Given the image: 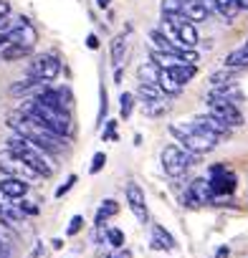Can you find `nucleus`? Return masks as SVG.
<instances>
[{
	"mask_svg": "<svg viewBox=\"0 0 248 258\" xmlns=\"http://www.w3.org/2000/svg\"><path fill=\"white\" fill-rule=\"evenodd\" d=\"M8 126L13 129L16 135H23V137H28L31 142L41 145L46 152H61V150L66 147V137L56 135L53 129H48V126H46L43 121H38L36 116H26V114L16 111V114L8 116Z\"/></svg>",
	"mask_w": 248,
	"mask_h": 258,
	"instance_id": "1",
	"label": "nucleus"
},
{
	"mask_svg": "<svg viewBox=\"0 0 248 258\" xmlns=\"http://www.w3.org/2000/svg\"><path fill=\"white\" fill-rule=\"evenodd\" d=\"M21 114L36 116L38 121H43L48 129H53V132L61 135V137H69L71 129H74L71 116H69L66 109H56V106H51V104H46V101H41V99H36V96L28 99V101L21 106Z\"/></svg>",
	"mask_w": 248,
	"mask_h": 258,
	"instance_id": "2",
	"label": "nucleus"
},
{
	"mask_svg": "<svg viewBox=\"0 0 248 258\" xmlns=\"http://www.w3.org/2000/svg\"><path fill=\"white\" fill-rule=\"evenodd\" d=\"M8 150H13L21 160H26L41 177H51V175L56 172V165L51 162L48 152H46L41 145H36V142H31L28 137H23V135L11 137V140H8Z\"/></svg>",
	"mask_w": 248,
	"mask_h": 258,
	"instance_id": "3",
	"label": "nucleus"
},
{
	"mask_svg": "<svg viewBox=\"0 0 248 258\" xmlns=\"http://www.w3.org/2000/svg\"><path fill=\"white\" fill-rule=\"evenodd\" d=\"M170 135L177 142H182V147L188 152H193V155H208L218 145V137H213L210 132H205V129H200L193 121H188V124H170Z\"/></svg>",
	"mask_w": 248,
	"mask_h": 258,
	"instance_id": "4",
	"label": "nucleus"
},
{
	"mask_svg": "<svg viewBox=\"0 0 248 258\" xmlns=\"http://www.w3.org/2000/svg\"><path fill=\"white\" fill-rule=\"evenodd\" d=\"M195 157H198V155H193V152H188V150H182V147H177V145H167V147L162 150V155H160L162 170H165L170 177L185 175V172L195 165Z\"/></svg>",
	"mask_w": 248,
	"mask_h": 258,
	"instance_id": "5",
	"label": "nucleus"
},
{
	"mask_svg": "<svg viewBox=\"0 0 248 258\" xmlns=\"http://www.w3.org/2000/svg\"><path fill=\"white\" fill-rule=\"evenodd\" d=\"M0 172L3 175H13V177H23V180H36L41 177L26 160H21L13 150H3L0 152Z\"/></svg>",
	"mask_w": 248,
	"mask_h": 258,
	"instance_id": "6",
	"label": "nucleus"
},
{
	"mask_svg": "<svg viewBox=\"0 0 248 258\" xmlns=\"http://www.w3.org/2000/svg\"><path fill=\"white\" fill-rule=\"evenodd\" d=\"M208 111H210L213 116H218L223 124H228L230 129L243 124V114H240L238 104H230V101H225V99H213V96H208Z\"/></svg>",
	"mask_w": 248,
	"mask_h": 258,
	"instance_id": "7",
	"label": "nucleus"
},
{
	"mask_svg": "<svg viewBox=\"0 0 248 258\" xmlns=\"http://www.w3.org/2000/svg\"><path fill=\"white\" fill-rule=\"evenodd\" d=\"M58 74H61V61L53 53H43L36 61H31V66H28V76H33L38 81H46V84L53 81Z\"/></svg>",
	"mask_w": 248,
	"mask_h": 258,
	"instance_id": "8",
	"label": "nucleus"
},
{
	"mask_svg": "<svg viewBox=\"0 0 248 258\" xmlns=\"http://www.w3.org/2000/svg\"><path fill=\"white\" fill-rule=\"evenodd\" d=\"M185 200H188L185 205H190V208L213 205V203H215V192H213V187H210V180H205V177L193 180L190 187H188V192H185Z\"/></svg>",
	"mask_w": 248,
	"mask_h": 258,
	"instance_id": "9",
	"label": "nucleus"
},
{
	"mask_svg": "<svg viewBox=\"0 0 248 258\" xmlns=\"http://www.w3.org/2000/svg\"><path fill=\"white\" fill-rule=\"evenodd\" d=\"M127 203H130V210L135 213V218L147 225L150 223V210H147V200H145V190L137 185V182H127Z\"/></svg>",
	"mask_w": 248,
	"mask_h": 258,
	"instance_id": "10",
	"label": "nucleus"
},
{
	"mask_svg": "<svg viewBox=\"0 0 248 258\" xmlns=\"http://www.w3.org/2000/svg\"><path fill=\"white\" fill-rule=\"evenodd\" d=\"M208 180H210V187H213L215 198L218 195H233V190H235V175L228 172L223 165L210 167V177Z\"/></svg>",
	"mask_w": 248,
	"mask_h": 258,
	"instance_id": "11",
	"label": "nucleus"
},
{
	"mask_svg": "<svg viewBox=\"0 0 248 258\" xmlns=\"http://www.w3.org/2000/svg\"><path fill=\"white\" fill-rule=\"evenodd\" d=\"M193 124H198L200 129H205V132H210V135L218 137V140H223V137L230 135V126L223 124V121H220L218 116H213V114H200V116L193 119Z\"/></svg>",
	"mask_w": 248,
	"mask_h": 258,
	"instance_id": "12",
	"label": "nucleus"
},
{
	"mask_svg": "<svg viewBox=\"0 0 248 258\" xmlns=\"http://www.w3.org/2000/svg\"><path fill=\"white\" fill-rule=\"evenodd\" d=\"M167 26V23H165ZM172 33H175V38H177V43L182 46V48H195L198 46V31H195V23H190V21H182V23H177V26H167Z\"/></svg>",
	"mask_w": 248,
	"mask_h": 258,
	"instance_id": "13",
	"label": "nucleus"
},
{
	"mask_svg": "<svg viewBox=\"0 0 248 258\" xmlns=\"http://www.w3.org/2000/svg\"><path fill=\"white\" fill-rule=\"evenodd\" d=\"M0 192H3L8 200H21V198L28 195V180L8 175L3 182H0Z\"/></svg>",
	"mask_w": 248,
	"mask_h": 258,
	"instance_id": "14",
	"label": "nucleus"
},
{
	"mask_svg": "<svg viewBox=\"0 0 248 258\" xmlns=\"http://www.w3.org/2000/svg\"><path fill=\"white\" fill-rule=\"evenodd\" d=\"M182 13L190 23H200V21H208L210 8L205 0H182Z\"/></svg>",
	"mask_w": 248,
	"mask_h": 258,
	"instance_id": "15",
	"label": "nucleus"
},
{
	"mask_svg": "<svg viewBox=\"0 0 248 258\" xmlns=\"http://www.w3.org/2000/svg\"><path fill=\"white\" fill-rule=\"evenodd\" d=\"M167 74L177 81V84H190L193 79H195V74H198V69H195V63H172V66H167Z\"/></svg>",
	"mask_w": 248,
	"mask_h": 258,
	"instance_id": "16",
	"label": "nucleus"
},
{
	"mask_svg": "<svg viewBox=\"0 0 248 258\" xmlns=\"http://www.w3.org/2000/svg\"><path fill=\"white\" fill-rule=\"evenodd\" d=\"M43 89H46V81H38V79H33V76H26V79H21L18 84L11 86V94H13V96H21V94H41Z\"/></svg>",
	"mask_w": 248,
	"mask_h": 258,
	"instance_id": "17",
	"label": "nucleus"
},
{
	"mask_svg": "<svg viewBox=\"0 0 248 258\" xmlns=\"http://www.w3.org/2000/svg\"><path fill=\"white\" fill-rule=\"evenodd\" d=\"M150 245L155 250H172L175 248V238L162 228V225H152V238H150Z\"/></svg>",
	"mask_w": 248,
	"mask_h": 258,
	"instance_id": "18",
	"label": "nucleus"
},
{
	"mask_svg": "<svg viewBox=\"0 0 248 258\" xmlns=\"http://www.w3.org/2000/svg\"><path fill=\"white\" fill-rule=\"evenodd\" d=\"M208 96H213V99H225V101H230V104H240V101H243V94H240V89H238L235 84L213 86V91H210Z\"/></svg>",
	"mask_w": 248,
	"mask_h": 258,
	"instance_id": "19",
	"label": "nucleus"
},
{
	"mask_svg": "<svg viewBox=\"0 0 248 258\" xmlns=\"http://www.w3.org/2000/svg\"><path fill=\"white\" fill-rule=\"evenodd\" d=\"M33 46H23V43H8L0 48V58L3 61H18V58H26L31 53Z\"/></svg>",
	"mask_w": 248,
	"mask_h": 258,
	"instance_id": "20",
	"label": "nucleus"
},
{
	"mask_svg": "<svg viewBox=\"0 0 248 258\" xmlns=\"http://www.w3.org/2000/svg\"><path fill=\"white\" fill-rule=\"evenodd\" d=\"M157 86L167 94V96H177L180 91H182V84H177L170 74H167V69H160V76H157Z\"/></svg>",
	"mask_w": 248,
	"mask_h": 258,
	"instance_id": "21",
	"label": "nucleus"
},
{
	"mask_svg": "<svg viewBox=\"0 0 248 258\" xmlns=\"http://www.w3.org/2000/svg\"><path fill=\"white\" fill-rule=\"evenodd\" d=\"M137 94H140L142 104H150V101H157V99H165V96H167V94H165L157 84H145V81H140Z\"/></svg>",
	"mask_w": 248,
	"mask_h": 258,
	"instance_id": "22",
	"label": "nucleus"
},
{
	"mask_svg": "<svg viewBox=\"0 0 248 258\" xmlns=\"http://www.w3.org/2000/svg\"><path fill=\"white\" fill-rule=\"evenodd\" d=\"M124 53H127V38H124V33H119V36H114V41H111V63H114V66H121Z\"/></svg>",
	"mask_w": 248,
	"mask_h": 258,
	"instance_id": "23",
	"label": "nucleus"
},
{
	"mask_svg": "<svg viewBox=\"0 0 248 258\" xmlns=\"http://www.w3.org/2000/svg\"><path fill=\"white\" fill-rule=\"evenodd\" d=\"M215 11L225 18V23H233V21H235V16L240 13V11H238V6L233 3V0H215Z\"/></svg>",
	"mask_w": 248,
	"mask_h": 258,
	"instance_id": "24",
	"label": "nucleus"
},
{
	"mask_svg": "<svg viewBox=\"0 0 248 258\" xmlns=\"http://www.w3.org/2000/svg\"><path fill=\"white\" fill-rule=\"evenodd\" d=\"M225 66H233V69H248V48H238V51H230L225 56Z\"/></svg>",
	"mask_w": 248,
	"mask_h": 258,
	"instance_id": "25",
	"label": "nucleus"
},
{
	"mask_svg": "<svg viewBox=\"0 0 248 258\" xmlns=\"http://www.w3.org/2000/svg\"><path fill=\"white\" fill-rule=\"evenodd\" d=\"M142 111L147 114V116H162V114H167L170 111V101L167 99H157V101H150V104H142Z\"/></svg>",
	"mask_w": 248,
	"mask_h": 258,
	"instance_id": "26",
	"label": "nucleus"
},
{
	"mask_svg": "<svg viewBox=\"0 0 248 258\" xmlns=\"http://www.w3.org/2000/svg\"><path fill=\"white\" fill-rule=\"evenodd\" d=\"M116 213H119L116 200H104V203L99 205V210H96V223H94V225H104V220L111 218V215H116Z\"/></svg>",
	"mask_w": 248,
	"mask_h": 258,
	"instance_id": "27",
	"label": "nucleus"
},
{
	"mask_svg": "<svg viewBox=\"0 0 248 258\" xmlns=\"http://www.w3.org/2000/svg\"><path fill=\"white\" fill-rule=\"evenodd\" d=\"M235 71H238V69H233V66H225V69H220V71H215V74L210 76V84H213V86L233 84V76H235Z\"/></svg>",
	"mask_w": 248,
	"mask_h": 258,
	"instance_id": "28",
	"label": "nucleus"
},
{
	"mask_svg": "<svg viewBox=\"0 0 248 258\" xmlns=\"http://www.w3.org/2000/svg\"><path fill=\"white\" fill-rule=\"evenodd\" d=\"M132 109H135V96L130 91H124L119 96V111H121V119H130L132 116Z\"/></svg>",
	"mask_w": 248,
	"mask_h": 258,
	"instance_id": "29",
	"label": "nucleus"
},
{
	"mask_svg": "<svg viewBox=\"0 0 248 258\" xmlns=\"http://www.w3.org/2000/svg\"><path fill=\"white\" fill-rule=\"evenodd\" d=\"M157 76H160V66H155V63L140 66V81H145V84H157Z\"/></svg>",
	"mask_w": 248,
	"mask_h": 258,
	"instance_id": "30",
	"label": "nucleus"
},
{
	"mask_svg": "<svg viewBox=\"0 0 248 258\" xmlns=\"http://www.w3.org/2000/svg\"><path fill=\"white\" fill-rule=\"evenodd\" d=\"M106 243H109L111 248H124V233H121L119 228H109V230H106Z\"/></svg>",
	"mask_w": 248,
	"mask_h": 258,
	"instance_id": "31",
	"label": "nucleus"
},
{
	"mask_svg": "<svg viewBox=\"0 0 248 258\" xmlns=\"http://www.w3.org/2000/svg\"><path fill=\"white\" fill-rule=\"evenodd\" d=\"M160 8H162V16L165 13H182V0H162Z\"/></svg>",
	"mask_w": 248,
	"mask_h": 258,
	"instance_id": "32",
	"label": "nucleus"
},
{
	"mask_svg": "<svg viewBox=\"0 0 248 258\" xmlns=\"http://www.w3.org/2000/svg\"><path fill=\"white\" fill-rule=\"evenodd\" d=\"M106 165V155L104 152H96L94 155V160H91V167H89V172L91 175H96V172H101V167Z\"/></svg>",
	"mask_w": 248,
	"mask_h": 258,
	"instance_id": "33",
	"label": "nucleus"
},
{
	"mask_svg": "<svg viewBox=\"0 0 248 258\" xmlns=\"http://www.w3.org/2000/svg\"><path fill=\"white\" fill-rule=\"evenodd\" d=\"M81 228H84V218L81 215H74L71 223H69V228H66V235H76Z\"/></svg>",
	"mask_w": 248,
	"mask_h": 258,
	"instance_id": "34",
	"label": "nucleus"
},
{
	"mask_svg": "<svg viewBox=\"0 0 248 258\" xmlns=\"http://www.w3.org/2000/svg\"><path fill=\"white\" fill-rule=\"evenodd\" d=\"M106 109H109V101H106V89L101 86V106H99V119H96V124H104Z\"/></svg>",
	"mask_w": 248,
	"mask_h": 258,
	"instance_id": "35",
	"label": "nucleus"
},
{
	"mask_svg": "<svg viewBox=\"0 0 248 258\" xmlns=\"http://www.w3.org/2000/svg\"><path fill=\"white\" fill-rule=\"evenodd\" d=\"M18 208H21L26 215H38V205H33V203H31V200H26V198H21Z\"/></svg>",
	"mask_w": 248,
	"mask_h": 258,
	"instance_id": "36",
	"label": "nucleus"
},
{
	"mask_svg": "<svg viewBox=\"0 0 248 258\" xmlns=\"http://www.w3.org/2000/svg\"><path fill=\"white\" fill-rule=\"evenodd\" d=\"M74 185H76V175H71V177H69V180H66V182H64L58 190H56V198H64V195H66V192H69Z\"/></svg>",
	"mask_w": 248,
	"mask_h": 258,
	"instance_id": "37",
	"label": "nucleus"
},
{
	"mask_svg": "<svg viewBox=\"0 0 248 258\" xmlns=\"http://www.w3.org/2000/svg\"><path fill=\"white\" fill-rule=\"evenodd\" d=\"M114 126H116V121H106V129H104V140H116Z\"/></svg>",
	"mask_w": 248,
	"mask_h": 258,
	"instance_id": "38",
	"label": "nucleus"
},
{
	"mask_svg": "<svg viewBox=\"0 0 248 258\" xmlns=\"http://www.w3.org/2000/svg\"><path fill=\"white\" fill-rule=\"evenodd\" d=\"M86 46H89L91 51L99 48V38H96V33H89V36H86Z\"/></svg>",
	"mask_w": 248,
	"mask_h": 258,
	"instance_id": "39",
	"label": "nucleus"
},
{
	"mask_svg": "<svg viewBox=\"0 0 248 258\" xmlns=\"http://www.w3.org/2000/svg\"><path fill=\"white\" fill-rule=\"evenodd\" d=\"M230 255V248L228 245H220L218 250H215V258H228Z\"/></svg>",
	"mask_w": 248,
	"mask_h": 258,
	"instance_id": "40",
	"label": "nucleus"
},
{
	"mask_svg": "<svg viewBox=\"0 0 248 258\" xmlns=\"http://www.w3.org/2000/svg\"><path fill=\"white\" fill-rule=\"evenodd\" d=\"M41 253H43V243H36V248H33L31 258H41Z\"/></svg>",
	"mask_w": 248,
	"mask_h": 258,
	"instance_id": "41",
	"label": "nucleus"
},
{
	"mask_svg": "<svg viewBox=\"0 0 248 258\" xmlns=\"http://www.w3.org/2000/svg\"><path fill=\"white\" fill-rule=\"evenodd\" d=\"M11 13V6L6 3V0H0V16H8Z\"/></svg>",
	"mask_w": 248,
	"mask_h": 258,
	"instance_id": "42",
	"label": "nucleus"
},
{
	"mask_svg": "<svg viewBox=\"0 0 248 258\" xmlns=\"http://www.w3.org/2000/svg\"><path fill=\"white\" fill-rule=\"evenodd\" d=\"M233 3L238 6V11H248V0H233Z\"/></svg>",
	"mask_w": 248,
	"mask_h": 258,
	"instance_id": "43",
	"label": "nucleus"
},
{
	"mask_svg": "<svg viewBox=\"0 0 248 258\" xmlns=\"http://www.w3.org/2000/svg\"><path fill=\"white\" fill-rule=\"evenodd\" d=\"M114 258H132V253H130V250H119Z\"/></svg>",
	"mask_w": 248,
	"mask_h": 258,
	"instance_id": "44",
	"label": "nucleus"
},
{
	"mask_svg": "<svg viewBox=\"0 0 248 258\" xmlns=\"http://www.w3.org/2000/svg\"><path fill=\"white\" fill-rule=\"evenodd\" d=\"M51 243H53V248H56V250H58V248H64V240H61V238H53Z\"/></svg>",
	"mask_w": 248,
	"mask_h": 258,
	"instance_id": "45",
	"label": "nucleus"
},
{
	"mask_svg": "<svg viewBox=\"0 0 248 258\" xmlns=\"http://www.w3.org/2000/svg\"><path fill=\"white\" fill-rule=\"evenodd\" d=\"M109 3H111V0H96V6H99V8H109Z\"/></svg>",
	"mask_w": 248,
	"mask_h": 258,
	"instance_id": "46",
	"label": "nucleus"
},
{
	"mask_svg": "<svg viewBox=\"0 0 248 258\" xmlns=\"http://www.w3.org/2000/svg\"><path fill=\"white\" fill-rule=\"evenodd\" d=\"M114 81H116V84L121 81V69H119V66H116V71H114Z\"/></svg>",
	"mask_w": 248,
	"mask_h": 258,
	"instance_id": "47",
	"label": "nucleus"
},
{
	"mask_svg": "<svg viewBox=\"0 0 248 258\" xmlns=\"http://www.w3.org/2000/svg\"><path fill=\"white\" fill-rule=\"evenodd\" d=\"M3 198H6V195H3V192H0V203H3Z\"/></svg>",
	"mask_w": 248,
	"mask_h": 258,
	"instance_id": "48",
	"label": "nucleus"
},
{
	"mask_svg": "<svg viewBox=\"0 0 248 258\" xmlns=\"http://www.w3.org/2000/svg\"><path fill=\"white\" fill-rule=\"evenodd\" d=\"M243 48H248V41H245V46H243Z\"/></svg>",
	"mask_w": 248,
	"mask_h": 258,
	"instance_id": "49",
	"label": "nucleus"
}]
</instances>
